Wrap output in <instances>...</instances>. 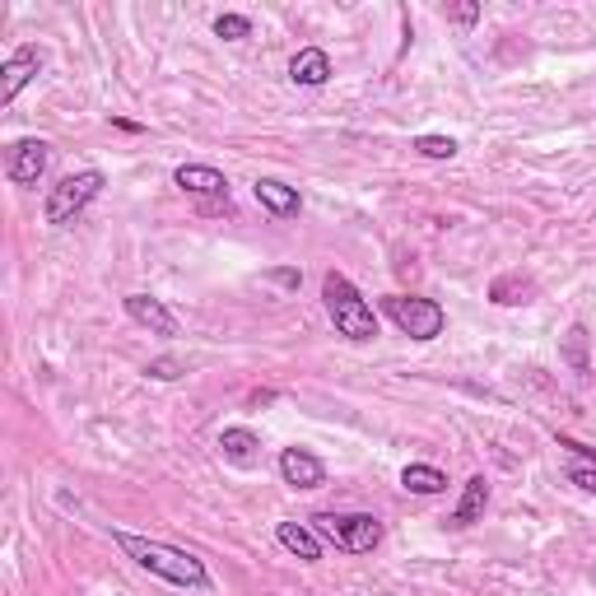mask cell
<instances>
[{
    "mask_svg": "<svg viewBox=\"0 0 596 596\" xmlns=\"http://www.w3.org/2000/svg\"><path fill=\"white\" fill-rule=\"evenodd\" d=\"M568 484H578L583 494H596V467H573L568 471Z\"/></svg>",
    "mask_w": 596,
    "mask_h": 596,
    "instance_id": "44dd1931",
    "label": "cell"
},
{
    "mask_svg": "<svg viewBox=\"0 0 596 596\" xmlns=\"http://www.w3.org/2000/svg\"><path fill=\"white\" fill-rule=\"evenodd\" d=\"M564 359H568L573 368H578V373H587V331H583V326H573V331H568Z\"/></svg>",
    "mask_w": 596,
    "mask_h": 596,
    "instance_id": "d6986e66",
    "label": "cell"
},
{
    "mask_svg": "<svg viewBox=\"0 0 596 596\" xmlns=\"http://www.w3.org/2000/svg\"><path fill=\"white\" fill-rule=\"evenodd\" d=\"M322 303H326V317L331 326L341 331L345 341H373L378 336V313H373V303L355 290V280L341 275V271H326L322 275Z\"/></svg>",
    "mask_w": 596,
    "mask_h": 596,
    "instance_id": "7a4b0ae2",
    "label": "cell"
},
{
    "mask_svg": "<svg viewBox=\"0 0 596 596\" xmlns=\"http://www.w3.org/2000/svg\"><path fill=\"white\" fill-rule=\"evenodd\" d=\"M313 532L326 536L336 550H345V555H373V550L383 545V522L373 513H317L313 517Z\"/></svg>",
    "mask_w": 596,
    "mask_h": 596,
    "instance_id": "277c9868",
    "label": "cell"
},
{
    "mask_svg": "<svg viewBox=\"0 0 596 596\" xmlns=\"http://www.w3.org/2000/svg\"><path fill=\"white\" fill-rule=\"evenodd\" d=\"M252 196H257V206L266 210V215H275V219H299V210H303L299 187L280 182V178H257L252 182Z\"/></svg>",
    "mask_w": 596,
    "mask_h": 596,
    "instance_id": "8fae6325",
    "label": "cell"
},
{
    "mask_svg": "<svg viewBox=\"0 0 596 596\" xmlns=\"http://www.w3.org/2000/svg\"><path fill=\"white\" fill-rule=\"evenodd\" d=\"M280 480L290 484V490H322L326 467H322V457H313L307 448H284L280 452Z\"/></svg>",
    "mask_w": 596,
    "mask_h": 596,
    "instance_id": "9c48e42d",
    "label": "cell"
},
{
    "mask_svg": "<svg viewBox=\"0 0 596 596\" xmlns=\"http://www.w3.org/2000/svg\"><path fill=\"white\" fill-rule=\"evenodd\" d=\"M215 33L229 38V42H238V38L252 33V19H248V14H219V19H215Z\"/></svg>",
    "mask_w": 596,
    "mask_h": 596,
    "instance_id": "ac0fdd59",
    "label": "cell"
},
{
    "mask_svg": "<svg viewBox=\"0 0 596 596\" xmlns=\"http://www.w3.org/2000/svg\"><path fill=\"white\" fill-rule=\"evenodd\" d=\"M48 164H52V145L38 140V136H24V140H14L6 149V178L14 187H38Z\"/></svg>",
    "mask_w": 596,
    "mask_h": 596,
    "instance_id": "8992f818",
    "label": "cell"
},
{
    "mask_svg": "<svg viewBox=\"0 0 596 596\" xmlns=\"http://www.w3.org/2000/svg\"><path fill=\"white\" fill-rule=\"evenodd\" d=\"M383 313L401 326V336H410V341H438L443 336V326H448L443 303L419 299V294H387Z\"/></svg>",
    "mask_w": 596,
    "mask_h": 596,
    "instance_id": "5b68a950",
    "label": "cell"
},
{
    "mask_svg": "<svg viewBox=\"0 0 596 596\" xmlns=\"http://www.w3.org/2000/svg\"><path fill=\"white\" fill-rule=\"evenodd\" d=\"M484 508H490V480L471 475L467 484H461V499H457V508H452L448 526H475V522L484 517Z\"/></svg>",
    "mask_w": 596,
    "mask_h": 596,
    "instance_id": "7c38bea8",
    "label": "cell"
},
{
    "mask_svg": "<svg viewBox=\"0 0 596 596\" xmlns=\"http://www.w3.org/2000/svg\"><path fill=\"white\" fill-rule=\"evenodd\" d=\"M219 457L233 461V467H257L261 438L252 429H224V433H219Z\"/></svg>",
    "mask_w": 596,
    "mask_h": 596,
    "instance_id": "9a60e30c",
    "label": "cell"
},
{
    "mask_svg": "<svg viewBox=\"0 0 596 596\" xmlns=\"http://www.w3.org/2000/svg\"><path fill=\"white\" fill-rule=\"evenodd\" d=\"M415 154L419 159H457V140L452 136H419Z\"/></svg>",
    "mask_w": 596,
    "mask_h": 596,
    "instance_id": "e0dca14e",
    "label": "cell"
},
{
    "mask_svg": "<svg viewBox=\"0 0 596 596\" xmlns=\"http://www.w3.org/2000/svg\"><path fill=\"white\" fill-rule=\"evenodd\" d=\"M172 182H178L187 196H201V201H229V178L210 164H182L172 168Z\"/></svg>",
    "mask_w": 596,
    "mask_h": 596,
    "instance_id": "30bf717a",
    "label": "cell"
},
{
    "mask_svg": "<svg viewBox=\"0 0 596 596\" xmlns=\"http://www.w3.org/2000/svg\"><path fill=\"white\" fill-rule=\"evenodd\" d=\"M122 307H126L130 322L154 331V336H178V317H172V307L164 299H154V294H126Z\"/></svg>",
    "mask_w": 596,
    "mask_h": 596,
    "instance_id": "ba28073f",
    "label": "cell"
},
{
    "mask_svg": "<svg viewBox=\"0 0 596 596\" xmlns=\"http://www.w3.org/2000/svg\"><path fill=\"white\" fill-rule=\"evenodd\" d=\"M290 80L303 84V90H322V84L331 80V56H326L322 48H303V52H294V61H290Z\"/></svg>",
    "mask_w": 596,
    "mask_h": 596,
    "instance_id": "5bb4252c",
    "label": "cell"
},
{
    "mask_svg": "<svg viewBox=\"0 0 596 596\" xmlns=\"http://www.w3.org/2000/svg\"><path fill=\"white\" fill-rule=\"evenodd\" d=\"M266 280H271V284H280V290H299V284H303V275H299L294 266H275Z\"/></svg>",
    "mask_w": 596,
    "mask_h": 596,
    "instance_id": "7402d4cb",
    "label": "cell"
},
{
    "mask_svg": "<svg viewBox=\"0 0 596 596\" xmlns=\"http://www.w3.org/2000/svg\"><path fill=\"white\" fill-rule=\"evenodd\" d=\"M149 378H159V383H178L182 373H187V364L182 359H172V355H164V359H149Z\"/></svg>",
    "mask_w": 596,
    "mask_h": 596,
    "instance_id": "ffe728a7",
    "label": "cell"
},
{
    "mask_svg": "<svg viewBox=\"0 0 596 596\" xmlns=\"http://www.w3.org/2000/svg\"><path fill=\"white\" fill-rule=\"evenodd\" d=\"M107 187V178L98 168H80V172H65V178L48 191V206H42V219H48L52 229H65L75 224V219L98 201V191Z\"/></svg>",
    "mask_w": 596,
    "mask_h": 596,
    "instance_id": "3957f363",
    "label": "cell"
},
{
    "mask_svg": "<svg viewBox=\"0 0 596 596\" xmlns=\"http://www.w3.org/2000/svg\"><path fill=\"white\" fill-rule=\"evenodd\" d=\"M448 14L457 19V24H475V19H480V6H452Z\"/></svg>",
    "mask_w": 596,
    "mask_h": 596,
    "instance_id": "603a6c76",
    "label": "cell"
},
{
    "mask_svg": "<svg viewBox=\"0 0 596 596\" xmlns=\"http://www.w3.org/2000/svg\"><path fill=\"white\" fill-rule=\"evenodd\" d=\"M117 550L122 555L145 568L149 578H159L168 587H182V592H215V578H210V568L201 555H191V550L182 545H168V541H154V536H136V532H113Z\"/></svg>",
    "mask_w": 596,
    "mask_h": 596,
    "instance_id": "6da1fadb",
    "label": "cell"
},
{
    "mask_svg": "<svg viewBox=\"0 0 596 596\" xmlns=\"http://www.w3.org/2000/svg\"><path fill=\"white\" fill-rule=\"evenodd\" d=\"M401 490L406 494H419V499H433V494H443L448 490V475L429 467V461H410V467L401 471Z\"/></svg>",
    "mask_w": 596,
    "mask_h": 596,
    "instance_id": "2e32d148",
    "label": "cell"
},
{
    "mask_svg": "<svg viewBox=\"0 0 596 596\" xmlns=\"http://www.w3.org/2000/svg\"><path fill=\"white\" fill-rule=\"evenodd\" d=\"M275 541L290 550L294 560H303V564H317V560H322V536H317L307 522H280V526H275Z\"/></svg>",
    "mask_w": 596,
    "mask_h": 596,
    "instance_id": "4fadbf2b",
    "label": "cell"
},
{
    "mask_svg": "<svg viewBox=\"0 0 596 596\" xmlns=\"http://www.w3.org/2000/svg\"><path fill=\"white\" fill-rule=\"evenodd\" d=\"M38 71H42V52L38 48H14L6 56V65H0V103L10 107L19 98V90L38 80Z\"/></svg>",
    "mask_w": 596,
    "mask_h": 596,
    "instance_id": "52a82bcc",
    "label": "cell"
}]
</instances>
